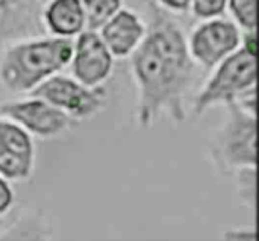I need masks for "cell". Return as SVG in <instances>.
<instances>
[{"label": "cell", "mask_w": 259, "mask_h": 241, "mask_svg": "<svg viewBox=\"0 0 259 241\" xmlns=\"http://www.w3.org/2000/svg\"><path fill=\"white\" fill-rule=\"evenodd\" d=\"M111 70V55L108 53L102 39L93 33L87 32L79 38L77 56L74 61V71L77 77L91 85L106 77Z\"/></svg>", "instance_id": "52a82bcc"}, {"label": "cell", "mask_w": 259, "mask_h": 241, "mask_svg": "<svg viewBox=\"0 0 259 241\" xmlns=\"http://www.w3.org/2000/svg\"><path fill=\"white\" fill-rule=\"evenodd\" d=\"M39 8L35 0H0V38L42 32L38 23Z\"/></svg>", "instance_id": "9c48e42d"}, {"label": "cell", "mask_w": 259, "mask_h": 241, "mask_svg": "<svg viewBox=\"0 0 259 241\" xmlns=\"http://www.w3.org/2000/svg\"><path fill=\"white\" fill-rule=\"evenodd\" d=\"M68 39H49L11 49L2 64L3 82L15 91L32 88L44 76L61 68L71 58Z\"/></svg>", "instance_id": "7a4b0ae2"}, {"label": "cell", "mask_w": 259, "mask_h": 241, "mask_svg": "<svg viewBox=\"0 0 259 241\" xmlns=\"http://www.w3.org/2000/svg\"><path fill=\"white\" fill-rule=\"evenodd\" d=\"M226 0H196L194 11L200 17H212L225 9Z\"/></svg>", "instance_id": "9a60e30c"}, {"label": "cell", "mask_w": 259, "mask_h": 241, "mask_svg": "<svg viewBox=\"0 0 259 241\" xmlns=\"http://www.w3.org/2000/svg\"><path fill=\"white\" fill-rule=\"evenodd\" d=\"M237 44L238 32L234 24L212 21L196 32L193 38V52L206 67H212L223 55L235 49Z\"/></svg>", "instance_id": "5b68a950"}, {"label": "cell", "mask_w": 259, "mask_h": 241, "mask_svg": "<svg viewBox=\"0 0 259 241\" xmlns=\"http://www.w3.org/2000/svg\"><path fill=\"white\" fill-rule=\"evenodd\" d=\"M46 18L53 32L73 35L82 29L83 11L79 0H55L49 6Z\"/></svg>", "instance_id": "7c38bea8"}, {"label": "cell", "mask_w": 259, "mask_h": 241, "mask_svg": "<svg viewBox=\"0 0 259 241\" xmlns=\"http://www.w3.org/2000/svg\"><path fill=\"white\" fill-rule=\"evenodd\" d=\"M232 115L234 123L228 137V150L234 161L237 163H252L256 161V147H255V137H256V128L255 120H249L244 117L234 105Z\"/></svg>", "instance_id": "30bf717a"}, {"label": "cell", "mask_w": 259, "mask_h": 241, "mask_svg": "<svg viewBox=\"0 0 259 241\" xmlns=\"http://www.w3.org/2000/svg\"><path fill=\"white\" fill-rule=\"evenodd\" d=\"M231 8L244 27H256V0H231Z\"/></svg>", "instance_id": "5bb4252c"}, {"label": "cell", "mask_w": 259, "mask_h": 241, "mask_svg": "<svg viewBox=\"0 0 259 241\" xmlns=\"http://www.w3.org/2000/svg\"><path fill=\"white\" fill-rule=\"evenodd\" d=\"M0 112L21 122L33 132L42 135L55 134L67 123V117L61 111L50 108L41 100L5 105L0 108Z\"/></svg>", "instance_id": "ba28073f"}, {"label": "cell", "mask_w": 259, "mask_h": 241, "mask_svg": "<svg viewBox=\"0 0 259 241\" xmlns=\"http://www.w3.org/2000/svg\"><path fill=\"white\" fill-rule=\"evenodd\" d=\"M32 164L29 137L17 126L0 122V172L8 178H24Z\"/></svg>", "instance_id": "277c9868"}, {"label": "cell", "mask_w": 259, "mask_h": 241, "mask_svg": "<svg viewBox=\"0 0 259 241\" xmlns=\"http://www.w3.org/2000/svg\"><path fill=\"white\" fill-rule=\"evenodd\" d=\"M143 27L137 17L127 11L117 14L103 29V38L115 55H126L138 41Z\"/></svg>", "instance_id": "8fae6325"}, {"label": "cell", "mask_w": 259, "mask_h": 241, "mask_svg": "<svg viewBox=\"0 0 259 241\" xmlns=\"http://www.w3.org/2000/svg\"><path fill=\"white\" fill-rule=\"evenodd\" d=\"M256 81V53L243 49L231 56L208 85L206 91L197 100L196 111L202 112L209 103L217 100H231L232 94L252 85Z\"/></svg>", "instance_id": "3957f363"}, {"label": "cell", "mask_w": 259, "mask_h": 241, "mask_svg": "<svg viewBox=\"0 0 259 241\" xmlns=\"http://www.w3.org/2000/svg\"><path fill=\"white\" fill-rule=\"evenodd\" d=\"M33 96L44 97L53 105L62 106L76 115L90 114L99 105V97L96 93H90L73 81L62 77L47 81L33 91Z\"/></svg>", "instance_id": "8992f818"}, {"label": "cell", "mask_w": 259, "mask_h": 241, "mask_svg": "<svg viewBox=\"0 0 259 241\" xmlns=\"http://www.w3.org/2000/svg\"><path fill=\"white\" fill-rule=\"evenodd\" d=\"M11 199H12V194H11V190L8 188V185L0 179V214L9 207L11 204Z\"/></svg>", "instance_id": "2e32d148"}, {"label": "cell", "mask_w": 259, "mask_h": 241, "mask_svg": "<svg viewBox=\"0 0 259 241\" xmlns=\"http://www.w3.org/2000/svg\"><path fill=\"white\" fill-rule=\"evenodd\" d=\"M88 14V26L96 29L102 26L120 6V0H83Z\"/></svg>", "instance_id": "4fadbf2b"}, {"label": "cell", "mask_w": 259, "mask_h": 241, "mask_svg": "<svg viewBox=\"0 0 259 241\" xmlns=\"http://www.w3.org/2000/svg\"><path fill=\"white\" fill-rule=\"evenodd\" d=\"M134 65L143 85V120L150 118L161 105L181 114V93L193 67L178 27L167 20H155L147 39L134 56Z\"/></svg>", "instance_id": "6da1fadb"}, {"label": "cell", "mask_w": 259, "mask_h": 241, "mask_svg": "<svg viewBox=\"0 0 259 241\" xmlns=\"http://www.w3.org/2000/svg\"><path fill=\"white\" fill-rule=\"evenodd\" d=\"M162 3H165L170 8H176V9H185L190 3V0H161Z\"/></svg>", "instance_id": "e0dca14e"}]
</instances>
